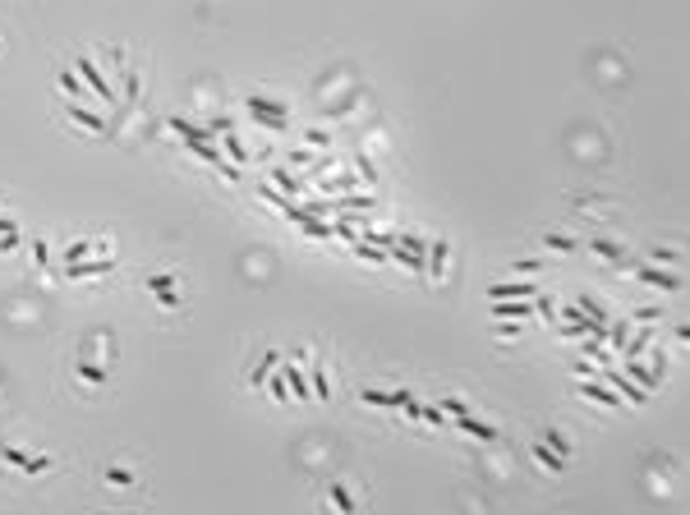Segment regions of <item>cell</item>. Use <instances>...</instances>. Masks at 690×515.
I'll list each match as a JSON object with an SVG mask.
<instances>
[{
    "label": "cell",
    "instance_id": "6da1fadb",
    "mask_svg": "<svg viewBox=\"0 0 690 515\" xmlns=\"http://www.w3.org/2000/svg\"><path fill=\"white\" fill-rule=\"evenodd\" d=\"M621 267H630L635 281H644V286H658V290H681L686 286L676 272H663V267H640V262H621Z\"/></svg>",
    "mask_w": 690,
    "mask_h": 515
},
{
    "label": "cell",
    "instance_id": "7a4b0ae2",
    "mask_svg": "<svg viewBox=\"0 0 690 515\" xmlns=\"http://www.w3.org/2000/svg\"><path fill=\"white\" fill-rule=\"evenodd\" d=\"M74 69H78V74H83V78H88V88L97 92V97H102L106 106H115V88H111L106 78H102V69H97V65H92L88 56H78V60H74Z\"/></svg>",
    "mask_w": 690,
    "mask_h": 515
},
{
    "label": "cell",
    "instance_id": "3957f363",
    "mask_svg": "<svg viewBox=\"0 0 690 515\" xmlns=\"http://www.w3.org/2000/svg\"><path fill=\"white\" fill-rule=\"evenodd\" d=\"M0 455H5L10 465H19L23 474H46L51 470V455H28V451H19V446H0Z\"/></svg>",
    "mask_w": 690,
    "mask_h": 515
},
{
    "label": "cell",
    "instance_id": "277c9868",
    "mask_svg": "<svg viewBox=\"0 0 690 515\" xmlns=\"http://www.w3.org/2000/svg\"><path fill=\"white\" fill-rule=\"evenodd\" d=\"M538 295V281H506V286H488V299H529Z\"/></svg>",
    "mask_w": 690,
    "mask_h": 515
},
{
    "label": "cell",
    "instance_id": "5b68a950",
    "mask_svg": "<svg viewBox=\"0 0 690 515\" xmlns=\"http://www.w3.org/2000/svg\"><path fill=\"white\" fill-rule=\"evenodd\" d=\"M83 258H106V244H102V240H78V244H69V249H65V253H60V262H65V267H74V262H83Z\"/></svg>",
    "mask_w": 690,
    "mask_h": 515
},
{
    "label": "cell",
    "instance_id": "8992f818",
    "mask_svg": "<svg viewBox=\"0 0 690 515\" xmlns=\"http://www.w3.org/2000/svg\"><path fill=\"white\" fill-rule=\"evenodd\" d=\"M276 373L286 378V387H290L299 400H313V391H308V373H304L299 364H276Z\"/></svg>",
    "mask_w": 690,
    "mask_h": 515
},
{
    "label": "cell",
    "instance_id": "52a82bcc",
    "mask_svg": "<svg viewBox=\"0 0 690 515\" xmlns=\"http://www.w3.org/2000/svg\"><path fill=\"white\" fill-rule=\"evenodd\" d=\"M106 272H115L111 253H106V258H92V262H74V267H65V276H69V281H83V276H106Z\"/></svg>",
    "mask_w": 690,
    "mask_h": 515
},
{
    "label": "cell",
    "instance_id": "ba28073f",
    "mask_svg": "<svg viewBox=\"0 0 690 515\" xmlns=\"http://www.w3.org/2000/svg\"><path fill=\"white\" fill-rule=\"evenodd\" d=\"M456 428H460V433H470V437H479V442H502V433H497L492 424H483V419H474V414H460Z\"/></svg>",
    "mask_w": 690,
    "mask_h": 515
},
{
    "label": "cell",
    "instance_id": "9c48e42d",
    "mask_svg": "<svg viewBox=\"0 0 690 515\" xmlns=\"http://www.w3.org/2000/svg\"><path fill=\"white\" fill-rule=\"evenodd\" d=\"M359 400H364V405H387V409H400L405 400H410V391H378V387H364V391H359Z\"/></svg>",
    "mask_w": 690,
    "mask_h": 515
},
{
    "label": "cell",
    "instance_id": "30bf717a",
    "mask_svg": "<svg viewBox=\"0 0 690 515\" xmlns=\"http://www.w3.org/2000/svg\"><path fill=\"white\" fill-rule=\"evenodd\" d=\"M598 373H603V378L612 382V387H617V391H621V396H626L630 405H644V400H649V391H640V387H635V382H630V378H621V373H612V368H598Z\"/></svg>",
    "mask_w": 690,
    "mask_h": 515
},
{
    "label": "cell",
    "instance_id": "8fae6325",
    "mask_svg": "<svg viewBox=\"0 0 690 515\" xmlns=\"http://www.w3.org/2000/svg\"><path fill=\"white\" fill-rule=\"evenodd\" d=\"M575 391H580L584 400H598V405H608V409H621V396H612L608 387H598V382H580Z\"/></svg>",
    "mask_w": 690,
    "mask_h": 515
},
{
    "label": "cell",
    "instance_id": "7c38bea8",
    "mask_svg": "<svg viewBox=\"0 0 690 515\" xmlns=\"http://www.w3.org/2000/svg\"><path fill=\"white\" fill-rule=\"evenodd\" d=\"M308 391H313V400H327V396H332V387H327V373H322V364H308Z\"/></svg>",
    "mask_w": 690,
    "mask_h": 515
},
{
    "label": "cell",
    "instance_id": "4fadbf2b",
    "mask_svg": "<svg viewBox=\"0 0 690 515\" xmlns=\"http://www.w3.org/2000/svg\"><path fill=\"white\" fill-rule=\"evenodd\" d=\"M276 364H281V354H276V350H267V354H262V364L253 368V378H249V382H253V387H267V378H272Z\"/></svg>",
    "mask_w": 690,
    "mask_h": 515
},
{
    "label": "cell",
    "instance_id": "5bb4252c",
    "mask_svg": "<svg viewBox=\"0 0 690 515\" xmlns=\"http://www.w3.org/2000/svg\"><path fill=\"white\" fill-rule=\"evenodd\" d=\"M69 115H74L78 124H88L92 134H106V120H102L97 111H88V106H69Z\"/></svg>",
    "mask_w": 690,
    "mask_h": 515
},
{
    "label": "cell",
    "instance_id": "9a60e30c",
    "mask_svg": "<svg viewBox=\"0 0 690 515\" xmlns=\"http://www.w3.org/2000/svg\"><path fill=\"white\" fill-rule=\"evenodd\" d=\"M446 253H451V244H446V240H433V244H428V262H424V267H433V276H437V272H442V262H446Z\"/></svg>",
    "mask_w": 690,
    "mask_h": 515
},
{
    "label": "cell",
    "instance_id": "2e32d148",
    "mask_svg": "<svg viewBox=\"0 0 690 515\" xmlns=\"http://www.w3.org/2000/svg\"><path fill=\"white\" fill-rule=\"evenodd\" d=\"M226 157H230V166H244V161H249V152H244V143L235 138V129L226 134Z\"/></svg>",
    "mask_w": 690,
    "mask_h": 515
},
{
    "label": "cell",
    "instance_id": "e0dca14e",
    "mask_svg": "<svg viewBox=\"0 0 690 515\" xmlns=\"http://www.w3.org/2000/svg\"><path fill=\"white\" fill-rule=\"evenodd\" d=\"M543 446H552V455H562V460H566V455H571V442L562 437L557 428H548V433H543Z\"/></svg>",
    "mask_w": 690,
    "mask_h": 515
},
{
    "label": "cell",
    "instance_id": "ac0fdd59",
    "mask_svg": "<svg viewBox=\"0 0 690 515\" xmlns=\"http://www.w3.org/2000/svg\"><path fill=\"white\" fill-rule=\"evenodd\" d=\"M534 460H538V465H548V470H557V474L566 470V460H562V455H552L548 446H543V442H538V446H534Z\"/></svg>",
    "mask_w": 690,
    "mask_h": 515
},
{
    "label": "cell",
    "instance_id": "d6986e66",
    "mask_svg": "<svg viewBox=\"0 0 690 515\" xmlns=\"http://www.w3.org/2000/svg\"><path fill=\"white\" fill-rule=\"evenodd\" d=\"M332 501H336L341 515H354V497L345 492V483H332Z\"/></svg>",
    "mask_w": 690,
    "mask_h": 515
},
{
    "label": "cell",
    "instance_id": "ffe728a7",
    "mask_svg": "<svg viewBox=\"0 0 690 515\" xmlns=\"http://www.w3.org/2000/svg\"><path fill=\"white\" fill-rule=\"evenodd\" d=\"M175 281H180V276H175V272H157V276H148L143 286H148V290H152V295H157V290H175Z\"/></svg>",
    "mask_w": 690,
    "mask_h": 515
},
{
    "label": "cell",
    "instance_id": "44dd1931",
    "mask_svg": "<svg viewBox=\"0 0 690 515\" xmlns=\"http://www.w3.org/2000/svg\"><path fill=\"white\" fill-rule=\"evenodd\" d=\"M56 83H60V92H69V97H83V83H78L69 69H60V74H56Z\"/></svg>",
    "mask_w": 690,
    "mask_h": 515
},
{
    "label": "cell",
    "instance_id": "7402d4cb",
    "mask_svg": "<svg viewBox=\"0 0 690 515\" xmlns=\"http://www.w3.org/2000/svg\"><path fill=\"white\" fill-rule=\"evenodd\" d=\"M589 249H594V253H603V258H617V262L626 258V249H617V244H608V240H589Z\"/></svg>",
    "mask_w": 690,
    "mask_h": 515
},
{
    "label": "cell",
    "instance_id": "603a6c76",
    "mask_svg": "<svg viewBox=\"0 0 690 515\" xmlns=\"http://www.w3.org/2000/svg\"><path fill=\"white\" fill-rule=\"evenodd\" d=\"M548 262L543 258H520V262H511V272H520V276H529V272H543Z\"/></svg>",
    "mask_w": 690,
    "mask_h": 515
},
{
    "label": "cell",
    "instance_id": "cb8c5ba5",
    "mask_svg": "<svg viewBox=\"0 0 690 515\" xmlns=\"http://www.w3.org/2000/svg\"><path fill=\"white\" fill-rule=\"evenodd\" d=\"M267 387H272V396L281 400V405L290 400V387H286V378H281V373H272V378H267Z\"/></svg>",
    "mask_w": 690,
    "mask_h": 515
},
{
    "label": "cell",
    "instance_id": "d4e9b609",
    "mask_svg": "<svg viewBox=\"0 0 690 515\" xmlns=\"http://www.w3.org/2000/svg\"><path fill=\"white\" fill-rule=\"evenodd\" d=\"M157 304H161V308H180L184 295H180V290H157Z\"/></svg>",
    "mask_w": 690,
    "mask_h": 515
},
{
    "label": "cell",
    "instance_id": "484cf974",
    "mask_svg": "<svg viewBox=\"0 0 690 515\" xmlns=\"http://www.w3.org/2000/svg\"><path fill=\"white\" fill-rule=\"evenodd\" d=\"M548 249H557V253H571V249H575V240H571V235H552V230H548Z\"/></svg>",
    "mask_w": 690,
    "mask_h": 515
},
{
    "label": "cell",
    "instance_id": "4316f807",
    "mask_svg": "<svg viewBox=\"0 0 690 515\" xmlns=\"http://www.w3.org/2000/svg\"><path fill=\"white\" fill-rule=\"evenodd\" d=\"M106 483H120V488H134L138 479H134V474H129V470H106Z\"/></svg>",
    "mask_w": 690,
    "mask_h": 515
},
{
    "label": "cell",
    "instance_id": "83f0119b",
    "mask_svg": "<svg viewBox=\"0 0 690 515\" xmlns=\"http://www.w3.org/2000/svg\"><path fill=\"white\" fill-rule=\"evenodd\" d=\"M437 409H446L451 419H460V414H470V405H465V400H451V396H446V400H442V405H437Z\"/></svg>",
    "mask_w": 690,
    "mask_h": 515
},
{
    "label": "cell",
    "instance_id": "f1b7e54d",
    "mask_svg": "<svg viewBox=\"0 0 690 515\" xmlns=\"http://www.w3.org/2000/svg\"><path fill=\"white\" fill-rule=\"evenodd\" d=\"M32 258H37V267H46V262H51V249H46V240H32Z\"/></svg>",
    "mask_w": 690,
    "mask_h": 515
},
{
    "label": "cell",
    "instance_id": "f546056e",
    "mask_svg": "<svg viewBox=\"0 0 690 515\" xmlns=\"http://www.w3.org/2000/svg\"><path fill=\"white\" fill-rule=\"evenodd\" d=\"M354 253L368 258V262H387V253H378V249H368V244H354Z\"/></svg>",
    "mask_w": 690,
    "mask_h": 515
},
{
    "label": "cell",
    "instance_id": "4dcf8cb0",
    "mask_svg": "<svg viewBox=\"0 0 690 515\" xmlns=\"http://www.w3.org/2000/svg\"><path fill=\"white\" fill-rule=\"evenodd\" d=\"M272 180H276V184H281V189H290V194H299V180H290V175H286V170H276V175H272Z\"/></svg>",
    "mask_w": 690,
    "mask_h": 515
},
{
    "label": "cell",
    "instance_id": "1f68e13d",
    "mask_svg": "<svg viewBox=\"0 0 690 515\" xmlns=\"http://www.w3.org/2000/svg\"><path fill=\"white\" fill-rule=\"evenodd\" d=\"M78 373H83L88 382H106V373H102V368H92V364H78Z\"/></svg>",
    "mask_w": 690,
    "mask_h": 515
},
{
    "label": "cell",
    "instance_id": "d6a6232c",
    "mask_svg": "<svg viewBox=\"0 0 690 515\" xmlns=\"http://www.w3.org/2000/svg\"><path fill=\"white\" fill-rule=\"evenodd\" d=\"M649 258H658V262H681V253H676V249H654Z\"/></svg>",
    "mask_w": 690,
    "mask_h": 515
},
{
    "label": "cell",
    "instance_id": "836d02e7",
    "mask_svg": "<svg viewBox=\"0 0 690 515\" xmlns=\"http://www.w3.org/2000/svg\"><path fill=\"white\" fill-rule=\"evenodd\" d=\"M0 235H5V240H10V235H19V221H14V216H0Z\"/></svg>",
    "mask_w": 690,
    "mask_h": 515
},
{
    "label": "cell",
    "instance_id": "e575fe53",
    "mask_svg": "<svg viewBox=\"0 0 690 515\" xmlns=\"http://www.w3.org/2000/svg\"><path fill=\"white\" fill-rule=\"evenodd\" d=\"M635 318H640V322H654V318H663V308H635Z\"/></svg>",
    "mask_w": 690,
    "mask_h": 515
}]
</instances>
